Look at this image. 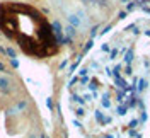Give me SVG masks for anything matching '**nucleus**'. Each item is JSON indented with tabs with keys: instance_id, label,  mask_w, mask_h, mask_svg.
Returning a JSON list of instances; mask_svg holds the SVG:
<instances>
[{
	"instance_id": "f257e3e1",
	"label": "nucleus",
	"mask_w": 150,
	"mask_h": 138,
	"mask_svg": "<svg viewBox=\"0 0 150 138\" xmlns=\"http://www.w3.org/2000/svg\"><path fill=\"white\" fill-rule=\"evenodd\" d=\"M0 31L33 58H50L60 46L46 16L29 4L5 2L0 5Z\"/></svg>"
}]
</instances>
